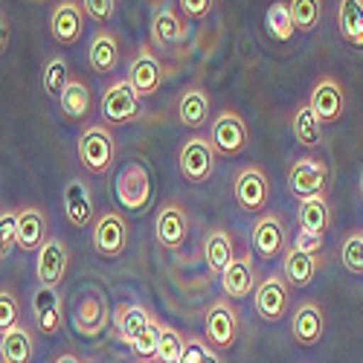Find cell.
Here are the masks:
<instances>
[{"instance_id": "277c9868", "label": "cell", "mask_w": 363, "mask_h": 363, "mask_svg": "<svg viewBox=\"0 0 363 363\" xmlns=\"http://www.w3.org/2000/svg\"><path fill=\"white\" fill-rule=\"evenodd\" d=\"M99 111H102V119L108 125H125L131 119H137L140 116V96L131 87V82L119 79V82L108 84V90L102 94V102H99Z\"/></svg>"}, {"instance_id": "ba28073f", "label": "cell", "mask_w": 363, "mask_h": 363, "mask_svg": "<svg viewBox=\"0 0 363 363\" xmlns=\"http://www.w3.org/2000/svg\"><path fill=\"white\" fill-rule=\"evenodd\" d=\"M67 262H70L67 245L62 238L50 235L44 245L38 247V262H35L38 285H44V288H58V285H62V279L67 277Z\"/></svg>"}, {"instance_id": "5b68a950", "label": "cell", "mask_w": 363, "mask_h": 363, "mask_svg": "<svg viewBox=\"0 0 363 363\" xmlns=\"http://www.w3.org/2000/svg\"><path fill=\"white\" fill-rule=\"evenodd\" d=\"M209 140H213L216 151L224 157H238L247 151V143H250V134H247V125L235 111H221L216 116L213 128H209Z\"/></svg>"}, {"instance_id": "d6986e66", "label": "cell", "mask_w": 363, "mask_h": 363, "mask_svg": "<svg viewBox=\"0 0 363 363\" xmlns=\"http://www.w3.org/2000/svg\"><path fill=\"white\" fill-rule=\"evenodd\" d=\"M325 328V317L317 302H302L294 311V323H291V335L299 346H317Z\"/></svg>"}, {"instance_id": "d6a6232c", "label": "cell", "mask_w": 363, "mask_h": 363, "mask_svg": "<svg viewBox=\"0 0 363 363\" xmlns=\"http://www.w3.org/2000/svg\"><path fill=\"white\" fill-rule=\"evenodd\" d=\"M264 29H267V35L274 41H288L294 35L296 26H294V18H291V6L285 4V0H277V4L267 9Z\"/></svg>"}, {"instance_id": "ac0fdd59", "label": "cell", "mask_w": 363, "mask_h": 363, "mask_svg": "<svg viewBox=\"0 0 363 363\" xmlns=\"http://www.w3.org/2000/svg\"><path fill=\"white\" fill-rule=\"evenodd\" d=\"M111 314H108V302L102 294H87L79 308H76V331L84 337H99L108 328Z\"/></svg>"}, {"instance_id": "7bdbcfd3", "label": "cell", "mask_w": 363, "mask_h": 363, "mask_svg": "<svg viewBox=\"0 0 363 363\" xmlns=\"http://www.w3.org/2000/svg\"><path fill=\"white\" fill-rule=\"evenodd\" d=\"M177 9L184 18L203 21L209 12H213V0H177Z\"/></svg>"}, {"instance_id": "4fadbf2b", "label": "cell", "mask_w": 363, "mask_h": 363, "mask_svg": "<svg viewBox=\"0 0 363 363\" xmlns=\"http://www.w3.org/2000/svg\"><path fill=\"white\" fill-rule=\"evenodd\" d=\"M125 79L131 82V87L137 90L140 99L143 96H155L160 90V84H163V65H160V58L151 52L148 47H140V52L131 62Z\"/></svg>"}, {"instance_id": "7a4b0ae2", "label": "cell", "mask_w": 363, "mask_h": 363, "mask_svg": "<svg viewBox=\"0 0 363 363\" xmlns=\"http://www.w3.org/2000/svg\"><path fill=\"white\" fill-rule=\"evenodd\" d=\"M155 195V184H151V172L143 160H128L116 174V201L123 203L128 213H143Z\"/></svg>"}, {"instance_id": "60d3db41", "label": "cell", "mask_w": 363, "mask_h": 363, "mask_svg": "<svg viewBox=\"0 0 363 363\" xmlns=\"http://www.w3.org/2000/svg\"><path fill=\"white\" fill-rule=\"evenodd\" d=\"M21 306H18V296L12 291H0V335L9 331L12 325H18L21 320Z\"/></svg>"}, {"instance_id": "7c38bea8", "label": "cell", "mask_w": 363, "mask_h": 363, "mask_svg": "<svg viewBox=\"0 0 363 363\" xmlns=\"http://www.w3.org/2000/svg\"><path fill=\"white\" fill-rule=\"evenodd\" d=\"M256 311L262 320L267 323H279L288 314L291 306V294H288V282L282 277H267L256 285Z\"/></svg>"}, {"instance_id": "6da1fadb", "label": "cell", "mask_w": 363, "mask_h": 363, "mask_svg": "<svg viewBox=\"0 0 363 363\" xmlns=\"http://www.w3.org/2000/svg\"><path fill=\"white\" fill-rule=\"evenodd\" d=\"M76 151H79V160L84 166V172H90L94 177H102L108 174V169L113 166L116 160V140H113V131L108 125H90L79 134V143H76Z\"/></svg>"}, {"instance_id": "ffe728a7", "label": "cell", "mask_w": 363, "mask_h": 363, "mask_svg": "<svg viewBox=\"0 0 363 363\" xmlns=\"http://www.w3.org/2000/svg\"><path fill=\"white\" fill-rule=\"evenodd\" d=\"M65 216L67 224L82 230L94 224V195H90L84 180H70L65 189Z\"/></svg>"}, {"instance_id": "e0dca14e", "label": "cell", "mask_w": 363, "mask_h": 363, "mask_svg": "<svg viewBox=\"0 0 363 363\" xmlns=\"http://www.w3.org/2000/svg\"><path fill=\"white\" fill-rule=\"evenodd\" d=\"M186 233H189V218H186V209L180 203H166L160 213H157V221H155V238L160 247H180L186 241Z\"/></svg>"}, {"instance_id": "836d02e7", "label": "cell", "mask_w": 363, "mask_h": 363, "mask_svg": "<svg viewBox=\"0 0 363 363\" xmlns=\"http://www.w3.org/2000/svg\"><path fill=\"white\" fill-rule=\"evenodd\" d=\"M58 102H62V111L70 119H82L90 111V90H87L84 82L70 79V84L65 87V94H62V99H58Z\"/></svg>"}, {"instance_id": "f907efd6", "label": "cell", "mask_w": 363, "mask_h": 363, "mask_svg": "<svg viewBox=\"0 0 363 363\" xmlns=\"http://www.w3.org/2000/svg\"><path fill=\"white\" fill-rule=\"evenodd\" d=\"M0 363H4V360H0Z\"/></svg>"}, {"instance_id": "30bf717a", "label": "cell", "mask_w": 363, "mask_h": 363, "mask_svg": "<svg viewBox=\"0 0 363 363\" xmlns=\"http://www.w3.org/2000/svg\"><path fill=\"white\" fill-rule=\"evenodd\" d=\"M311 111L320 116V123H337L346 111V94L337 79L323 76L317 79V84L311 87V96H308Z\"/></svg>"}, {"instance_id": "bcb514c9", "label": "cell", "mask_w": 363, "mask_h": 363, "mask_svg": "<svg viewBox=\"0 0 363 363\" xmlns=\"http://www.w3.org/2000/svg\"><path fill=\"white\" fill-rule=\"evenodd\" d=\"M6 38H9V23H6L4 15H0V50L6 47Z\"/></svg>"}, {"instance_id": "f546056e", "label": "cell", "mask_w": 363, "mask_h": 363, "mask_svg": "<svg viewBox=\"0 0 363 363\" xmlns=\"http://www.w3.org/2000/svg\"><path fill=\"white\" fill-rule=\"evenodd\" d=\"M296 221H299V230L323 235L328 230V224H331V206H328L325 195H314V198L302 201L299 213H296Z\"/></svg>"}, {"instance_id": "7402d4cb", "label": "cell", "mask_w": 363, "mask_h": 363, "mask_svg": "<svg viewBox=\"0 0 363 363\" xmlns=\"http://www.w3.org/2000/svg\"><path fill=\"white\" fill-rule=\"evenodd\" d=\"M47 241V216L35 206H23L18 213V250L33 253Z\"/></svg>"}, {"instance_id": "f6af8a7d", "label": "cell", "mask_w": 363, "mask_h": 363, "mask_svg": "<svg viewBox=\"0 0 363 363\" xmlns=\"http://www.w3.org/2000/svg\"><path fill=\"white\" fill-rule=\"evenodd\" d=\"M201 360H203V343H201V340L186 343V349H184V357H180V363H201Z\"/></svg>"}, {"instance_id": "8992f818", "label": "cell", "mask_w": 363, "mask_h": 363, "mask_svg": "<svg viewBox=\"0 0 363 363\" xmlns=\"http://www.w3.org/2000/svg\"><path fill=\"white\" fill-rule=\"evenodd\" d=\"M203 335H206V340L213 349L227 352V349L235 346V340H238V314L227 299H218V302L209 306L206 320H203Z\"/></svg>"}, {"instance_id": "603a6c76", "label": "cell", "mask_w": 363, "mask_h": 363, "mask_svg": "<svg viewBox=\"0 0 363 363\" xmlns=\"http://www.w3.org/2000/svg\"><path fill=\"white\" fill-rule=\"evenodd\" d=\"M87 62H90V70L99 73V76L113 73L116 65H119V41H116V35L99 29V33L94 35V41H90Z\"/></svg>"}, {"instance_id": "484cf974", "label": "cell", "mask_w": 363, "mask_h": 363, "mask_svg": "<svg viewBox=\"0 0 363 363\" xmlns=\"http://www.w3.org/2000/svg\"><path fill=\"white\" fill-rule=\"evenodd\" d=\"M203 259H206V267L213 274H224V270L233 264L235 259V250H233V238L227 230H209L206 238H203Z\"/></svg>"}, {"instance_id": "7dc6e473", "label": "cell", "mask_w": 363, "mask_h": 363, "mask_svg": "<svg viewBox=\"0 0 363 363\" xmlns=\"http://www.w3.org/2000/svg\"><path fill=\"white\" fill-rule=\"evenodd\" d=\"M201 363H221V360H218V354H216L213 349H209V346L203 343V360H201Z\"/></svg>"}, {"instance_id": "c3c4849f", "label": "cell", "mask_w": 363, "mask_h": 363, "mask_svg": "<svg viewBox=\"0 0 363 363\" xmlns=\"http://www.w3.org/2000/svg\"><path fill=\"white\" fill-rule=\"evenodd\" d=\"M55 363H82V360H79L76 354H62V357H58Z\"/></svg>"}, {"instance_id": "f35d334b", "label": "cell", "mask_w": 363, "mask_h": 363, "mask_svg": "<svg viewBox=\"0 0 363 363\" xmlns=\"http://www.w3.org/2000/svg\"><path fill=\"white\" fill-rule=\"evenodd\" d=\"M18 247V213L4 209L0 213V259H6Z\"/></svg>"}, {"instance_id": "9a60e30c", "label": "cell", "mask_w": 363, "mask_h": 363, "mask_svg": "<svg viewBox=\"0 0 363 363\" xmlns=\"http://www.w3.org/2000/svg\"><path fill=\"white\" fill-rule=\"evenodd\" d=\"M50 33L58 44H76L84 33V9L76 4V0H58L52 6V15H50Z\"/></svg>"}, {"instance_id": "ee69618b", "label": "cell", "mask_w": 363, "mask_h": 363, "mask_svg": "<svg viewBox=\"0 0 363 363\" xmlns=\"http://www.w3.org/2000/svg\"><path fill=\"white\" fill-rule=\"evenodd\" d=\"M294 247L302 250V253H308V256H317L320 247H323V235L317 233H308V230H299L296 238H294Z\"/></svg>"}, {"instance_id": "4316f807", "label": "cell", "mask_w": 363, "mask_h": 363, "mask_svg": "<svg viewBox=\"0 0 363 363\" xmlns=\"http://www.w3.org/2000/svg\"><path fill=\"white\" fill-rule=\"evenodd\" d=\"M151 38H155L160 47L184 41L186 38V21H184V15H180V9L163 6L155 15V21H151Z\"/></svg>"}, {"instance_id": "ab89813d", "label": "cell", "mask_w": 363, "mask_h": 363, "mask_svg": "<svg viewBox=\"0 0 363 363\" xmlns=\"http://www.w3.org/2000/svg\"><path fill=\"white\" fill-rule=\"evenodd\" d=\"M160 331H163V325L155 320L151 323L143 335L131 343V349H134V354L140 357V360H148V357H155L157 354V346H160Z\"/></svg>"}, {"instance_id": "4dcf8cb0", "label": "cell", "mask_w": 363, "mask_h": 363, "mask_svg": "<svg viewBox=\"0 0 363 363\" xmlns=\"http://www.w3.org/2000/svg\"><path fill=\"white\" fill-rule=\"evenodd\" d=\"M155 323V317L148 314V308L137 306V302H131V306H123L116 311V331H119V337H123V343H134L143 331Z\"/></svg>"}, {"instance_id": "83f0119b", "label": "cell", "mask_w": 363, "mask_h": 363, "mask_svg": "<svg viewBox=\"0 0 363 363\" xmlns=\"http://www.w3.org/2000/svg\"><path fill=\"white\" fill-rule=\"evenodd\" d=\"M177 119L186 128H203L209 119V96L201 87H189L184 90V96L177 102Z\"/></svg>"}, {"instance_id": "b9f144b4", "label": "cell", "mask_w": 363, "mask_h": 363, "mask_svg": "<svg viewBox=\"0 0 363 363\" xmlns=\"http://www.w3.org/2000/svg\"><path fill=\"white\" fill-rule=\"evenodd\" d=\"M116 12V0H84V15L96 23H108Z\"/></svg>"}, {"instance_id": "44dd1931", "label": "cell", "mask_w": 363, "mask_h": 363, "mask_svg": "<svg viewBox=\"0 0 363 363\" xmlns=\"http://www.w3.org/2000/svg\"><path fill=\"white\" fill-rule=\"evenodd\" d=\"M221 291L230 299H241L256 291V270H253V259L250 253L235 256L233 264L221 274Z\"/></svg>"}, {"instance_id": "74e56055", "label": "cell", "mask_w": 363, "mask_h": 363, "mask_svg": "<svg viewBox=\"0 0 363 363\" xmlns=\"http://www.w3.org/2000/svg\"><path fill=\"white\" fill-rule=\"evenodd\" d=\"M340 262L349 274H363V233H352L343 247H340Z\"/></svg>"}, {"instance_id": "2e32d148", "label": "cell", "mask_w": 363, "mask_h": 363, "mask_svg": "<svg viewBox=\"0 0 363 363\" xmlns=\"http://www.w3.org/2000/svg\"><path fill=\"white\" fill-rule=\"evenodd\" d=\"M33 314H35V328L41 335L52 337L62 331V323H65V302L58 296L55 288H44L38 285V291L33 294Z\"/></svg>"}, {"instance_id": "8d00e7d4", "label": "cell", "mask_w": 363, "mask_h": 363, "mask_svg": "<svg viewBox=\"0 0 363 363\" xmlns=\"http://www.w3.org/2000/svg\"><path fill=\"white\" fill-rule=\"evenodd\" d=\"M184 349H186V340L180 337V331L172 328V325H163V331H160V346H157L155 360H157V363H180V357H184Z\"/></svg>"}, {"instance_id": "8fae6325", "label": "cell", "mask_w": 363, "mask_h": 363, "mask_svg": "<svg viewBox=\"0 0 363 363\" xmlns=\"http://www.w3.org/2000/svg\"><path fill=\"white\" fill-rule=\"evenodd\" d=\"M325 166L314 157H302L296 160L291 169H288V189L294 192V198L306 201V198H314V195H323L325 189Z\"/></svg>"}, {"instance_id": "9c48e42d", "label": "cell", "mask_w": 363, "mask_h": 363, "mask_svg": "<svg viewBox=\"0 0 363 363\" xmlns=\"http://www.w3.org/2000/svg\"><path fill=\"white\" fill-rule=\"evenodd\" d=\"M233 192H235V201L241 209H247V213H262L267 206V198H270V180L259 166H245L235 177Z\"/></svg>"}, {"instance_id": "f1b7e54d", "label": "cell", "mask_w": 363, "mask_h": 363, "mask_svg": "<svg viewBox=\"0 0 363 363\" xmlns=\"http://www.w3.org/2000/svg\"><path fill=\"white\" fill-rule=\"evenodd\" d=\"M340 38L352 47H363V0H340L337 4Z\"/></svg>"}, {"instance_id": "d4e9b609", "label": "cell", "mask_w": 363, "mask_h": 363, "mask_svg": "<svg viewBox=\"0 0 363 363\" xmlns=\"http://www.w3.org/2000/svg\"><path fill=\"white\" fill-rule=\"evenodd\" d=\"M33 352H35V340L29 335V328H23L21 323L0 335V360L4 363H29Z\"/></svg>"}, {"instance_id": "52a82bcc", "label": "cell", "mask_w": 363, "mask_h": 363, "mask_svg": "<svg viewBox=\"0 0 363 363\" xmlns=\"http://www.w3.org/2000/svg\"><path fill=\"white\" fill-rule=\"evenodd\" d=\"M128 247V221L119 213H102L94 221V250L105 259L123 256Z\"/></svg>"}, {"instance_id": "5bb4252c", "label": "cell", "mask_w": 363, "mask_h": 363, "mask_svg": "<svg viewBox=\"0 0 363 363\" xmlns=\"http://www.w3.org/2000/svg\"><path fill=\"white\" fill-rule=\"evenodd\" d=\"M250 241H253V250H256L259 259H264V262L277 259V256L285 250V241H288V233H285L282 218L274 216V213H264V216L253 224Z\"/></svg>"}, {"instance_id": "3957f363", "label": "cell", "mask_w": 363, "mask_h": 363, "mask_svg": "<svg viewBox=\"0 0 363 363\" xmlns=\"http://www.w3.org/2000/svg\"><path fill=\"white\" fill-rule=\"evenodd\" d=\"M216 145L213 140L206 137H189L184 145H180V157H177V166H180V174H184L189 184H206L209 174L216 169Z\"/></svg>"}, {"instance_id": "e575fe53", "label": "cell", "mask_w": 363, "mask_h": 363, "mask_svg": "<svg viewBox=\"0 0 363 363\" xmlns=\"http://www.w3.org/2000/svg\"><path fill=\"white\" fill-rule=\"evenodd\" d=\"M67 84H70V67H67V62H65L62 55L50 58L47 67H44V90H47V96L62 99Z\"/></svg>"}, {"instance_id": "d590c367", "label": "cell", "mask_w": 363, "mask_h": 363, "mask_svg": "<svg viewBox=\"0 0 363 363\" xmlns=\"http://www.w3.org/2000/svg\"><path fill=\"white\" fill-rule=\"evenodd\" d=\"M291 18L299 33H311L317 29L320 18H323V0H291Z\"/></svg>"}, {"instance_id": "681fc988", "label": "cell", "mask_w": 363, "mask_h": 363, "mask_svg": "<svg viewBox=\"0 0 363 363\" xmlns=\"http://www.w3.org/2000/svg\"><path fill=\"white\" fill-rule=\"evenodd\" d=\"M360 192H363V172H360Z\"/></svg>"}, {"instance_id": "cb8c5ba5", "label": "cell", "mask_w": 363, "mask_h": 363, "mask_svg": "<svg viewBox=\"0 0 363 363\" xmlns=\"http://www.w3.org/2000/svg\"><path fill=\"white\" fill-rule=\"evenodd\" d=\"M314 277H317V259L296 247H288L282 259V279L288 282V288H308Z\"/></svg>"}, {"instance_id": "1f68e13d", "label": "cell", "mask_w": 363, "mask_h": 363, "mask_svg": "<svg viewBox=\"0 0 363 363\" xmlns=\"http://www.w3.org/2000/svg\"><path fill=\"white\" fill-rule=\"evenodd\" d=\"M294 140L302 145V148H317L323 143V123L320 116L311 111V105H299L296 113H294Z\"/></svg>"}]
</instances>
